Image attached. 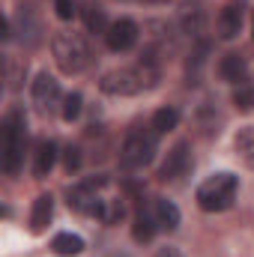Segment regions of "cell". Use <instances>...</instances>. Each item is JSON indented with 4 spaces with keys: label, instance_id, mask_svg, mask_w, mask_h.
Wrapping results in <instances>:
<instances>
[{
    "label": "cell",
    "instance_id": "6da1fadb",
    "mask_svg": "<svg viewBox=\"0 0 254 257\" xmlns=\"http://www.w3.org/2000/svg\"><path fill=\"white\" fill-rule=\"evenodd\" d=\"M236 192H239V177L221 171V174L206 177V180L197 186L194 200H197V206H200L203 212H224V209L233 206Z\"/></svg>",
    "mask_w": 254,
    "mask_h": 257
},
{
    "label": "cell",
    "instance_id": "7a4b0ae2",
    "mask_svg": "<svg viewBox=\"0 0 254 257\" xmlns=\"http://www.w3.org/2000/svg\"><path fill=\"white\" fill-rule=\"evenodd\" d=\"M24 141H27V120L21 111H9L3 117V171L15 177L24 165Z\"/></svg>",
    "mask_w": 254,
    "mask_h": 257
},
{
    "label": "cell",
    "instance_id": "3957f363",
    "mask_svg": "<svg viewBox=\"0 0 254 257\" xmlns=\"http://www.w3.org/2000/svg\"><path fill=\"white\" fill-rule=\"evenodd\" d=\"M51 51H54V60H57V66L63 69L66 75H78V72H84L87 66L93 63L90 45L78 33H54Z\"/></svg>",
    "mask_w": 254,
    "mask_h": 257
},
{
    "label": "cell",
    "instance_id": "277c9868",
    "mask_svg": "<svg viewBox=\"0 0 254 257\" xmlns=\"http://www.w3.org/2000/svg\"><path fill=\"white\" fill-rule=\"evenodd\" d=\"M156 132L150 128H135V132H129L126 141H123V147H120V165L126 168V171H141V168H147L153 159H156Z\"/></svg>",
    "mask_w": 254,
    "mask_h": 257
},
{
    "label": "cell",
    "instance_id": "5b68a950",
    "mask_svg": "<svg viewBox=\"0 0 254 257\" xmlns=\"http://www.w3.org/2000/svg\"><path fill=\"white\" fill-rule=\"evenodd\" d=\"M99 87L108 96H135V93L144 90V81H141L138 69H114V72H105L102 75Z\"/></svg>",
    "mask_w": 254,
    "mask_h": 257
},
{
    "label": "cell",
    "instance_id": "8992f818",
    "mask_svg": "<svg viewBox=\"0 0 254 257\" xmlns=\"http://www.w3.org/2000/svg\"><path fill=\"white\" fill-rule=\"evenodd\" d=\"M30 96H33V105H36L42 114H48V111H54L57 102H60V81H57L54 75H48V72H39L36 81H33V87H30Z\"/></svg>",
    "mask_w": 254,
    "mask_h": 257
},
{
    "label": "cell",
    "instance_id": "52a82bcc",
    "mask_svg": "<svg viewBox=\"0 0 254 257\" xmlns=\"http://www.w3.org/2000/svg\"><path fill=\"white\" fill-rule=\"evenodd\" d=\"M138 36H141V30H138V24H135L132 18H117V21H111V27H108V33H105V45H108L114 54H123L129 48H135Z\"/></svg>",
    "mask_w": 254,
    "mask_h": 257
},
{
    "label": "cell",
    "instance_id": "ba28073f",
    "mask_svg": "<svg viewBox=\"0 0 254 257\" xmlns=\"http://www.w3.org/2000/svg\"><path fill=\"white\" fill-rule=\"evenodd\" d=\"M66 200H69V206L75 209V212H81V215H96L99 218V212H102V197L93 192V183H81V186H72L69 192H66Z\"/></svg>",
    "mask_w": 254,
    "mask_h": 257
},
{
    "label": "cell",
    "instance_id": "9c48e42d",
    "mask_svg": "<svg viewBox=\"0 0 254 257\" xmlns=\"http://www.w3.org/2000/svg\"><path fill=\"white\" fill-rule=\"evenodd\" d=\"M245 21V0H227L218 12V36L221 39H236Z\"/></svg>",
    "mask_w": 254,
    "mask_h": 257
},
{
    "label": "cell",
    "instance_id": "30bf717a",
    "mask_svg": "<svg viewBox=\"0 0 254 257\" xmlns=\"http://www.w3.org/2000/svg\"><path fill=\"white\" fill-rule=\"evenodd\" d=\"M189 141H180L171 153H168V159L162 162V168H159V180H165V183H174V180H180L186 171H189Z\"/></svg>",
    "mask_w": 254,
    "mask_h": 257
},
{
    "label": "cell",
    "instance_id": "8fae6325",
    "mask_svg": "<svg viewBox=\"0 0 254 257\" xmlns=\"http://www.w3.org/2000/svg\"><path fill=\"white\" fill-rule=\"evenodd\" d=\"M180 27H183V33H189L191 39L203 36V30H206V9L200 6V0L183 3V9H180Z\"/></svg>",
    "mask_w": 254,
    "mask_h": 257
},
{
    "label": "cell",
    "instance_id": "7c38bea8",
    "mask_svg": "<svg viewBox=\"0 0 254 257\" xmlns=\"http://www.w3.org/2000/svg\"><path fill=\"white\" fill-rule=\"evenodd\" d=\"M218 75H221V81L239 87V84L248 81V60H245L242 54H233V51H230V54H224V57L218 60Z\"/></svg>",
    "mask_w": 254,
    "mask_h": 257
},
{
    "label": "cell",
    "instance_id": "4fadbf2b",
    "mask_svg": "<svg viewBox=\"0 0 254 257\" xmlns=\"http://www.w3.org/2000/svg\"><path fill=\"white\" fill-rule=\"evenodd\" d=\"M51 215H54V197L51 194H39L33 200V209H30V230L42 233L51 224Z\"/></svg>",
    "mask_w": 254,
    "mask_h": 257
},
{
    "label": "cell",
    "instance_id": "5bb4252c",
    "mask_svg": "<svg viewBox=\"0 0 254 257\" xmlns=\"http://www.w3.org/2000/svg\"><path fill=\"white\" fill-rule=\"evenodd\" d=\"M54 165H57V144L54 141H39L36 159H33V174L36 177H48Z\"/></svg>",
    "mask_w": 254,
    "mask_h": 257
},
{
    "label": "cell",
    "instance_id": "9a60e30c",
    "mask_svg": "<svg viewBox=\"0 0 254 257\" xmlns=\"http://www.w3.org/2000/svg\"><path fill=\"white\" fill-rule=\"evenodd\" d=\"M180 209H177V203H171V200H156V224L162 227V230H168V233H174L177 227H180Z\"/></svg>",
    "mask_w": 254,
    "mask_h": 257
},
{
    "label": "cell",
    "instance_id": "2e32d148",
    "mask_svg": "<svg viewBox=\"0 0 254 257\" xmlns=\"http://www.w3.org/2000/svg\"><path fill=\"white\" fill-rule=\"evenodd\" d=\"M51 251L57 257H78L84 251V239L78 233H57L51 239Z\"/></svg>",
    "mask_w": 254,
    "mask_h": 257
},
{
    "label": "cell",
    "instance_id": "e0dca14e",
    "mask_svg": "<svg viewBox=\"0 0 254 257\" xmlns=\"http://www.w3.org/2000/svg\"><path fill=\"white\" fill-rule=\"evenodd\" d=\"M177 126H180V111H177L174 105L159 108V111L153 114V123H150V128H153L156 135H168V132H174Z\"/></svg>",
    "mask_w": 254,
    "mask_h": 257
},
{
    "label": "cell",
    "instance_id": "ac0fdd59",
    "mask_svg": "<svg viewBox=\"0 0 254 257\" xmlns=\"http://www.w3.org/2000/svg\"><path fill=\"white\" fill-rule=\"evenodd\" d=\"M156 215H150L147 209H141L138 215H135V224H132V236H135V242H150L153 236H156Z\"/></svg>",
    "mask_w": 254,
    "mask_h": 257
},
{
    "label": "cell",
    "instance_id": "d6986e66",
    "mask_svg": "<svg viewBox=\"0 0 254 257\" xmlns=\"http://www.w3.org/2000/svg\"><path fill=\"white\" fill-rule=\"evenodd\" d=\"M233 147H236V153H239V159L254 168V126H242L236 132V138H233Z\"/></svg>",
    "mask_w": 254,
    "mask_h": 257
},
{
    "label": "cell",
    "instance_id": "ffe728a7",
    "mask_svg": "<svg viewBox=\"0 0 254 257\" xmlns=\"http://www.w3.org/2000/svg\"><path fill=\"white\" fill-rule=\"evenodd\" d=\"M206 54H209V42L206 39H197V48L191 51L189 63H186V75H189V84H194L200 78V69L206 63Z\"/></svg>",
    "mask_w": 254,
    "mask_h": 257
},
{
    "label": "cell",
    "instance_id": "44dd1931",
    "mask_svg": "<svg viewBox=\"0 0 254 257\" xmlns=\"http://www.w3.org/2000/svg\"><path fill=\"white\" fill-rule=\"evenodd\" d=\"M81 111H84V99H81V93H69V96H63V108H60V114H63L66 123H75V120L81 117Z\"/></svg>",
    "mask_w": 254,
    "mask_h": 257
},
{
    "label": "cell",
    "instance_id": "7402d4cb",
    "mask_svg": "<svg viewBox=\"0 0 254 257\" xmlns=\"http://www.w3.org/2000/svg\"><path fill=\"white\" fill-rule=\"evenodd\" d=\"M84 18H87V30H90V33L105 36V33H108V27H111V24H108V18H105V12H102L99 6H90Z\"/></svg>",
    "mask_w": 254,
    "mask_h": 257
},
{
    "label": "cell",
    "instance_id": "603a6c76",
    "mask_svg": "<svg viewBox=\"0 0 254 257\" xmlns=\"http://www.w3.org/2000/svg\"><path fill=\"white\" fill-rule=\"evenodd\" d=\"M123 215H126V203H123V200H105V203H102V212H99V221L117 224Z\"/></svg>",
    "mask_w": 254,
    "mask_h": 257
},
{
    "label": "cell",
    "instance_id": "cb8c5ba5",
    "mask_svg": "<svg viewBox=\"0 0 254 257\" xmlns=\"http://www.w3.org/2000/svg\"><path fill=\"white\" fill-rule=\"evenodd\" d=\"M233 105H236L239 111H251L254 108V93H251V84H248V81L239 84V87H233Z\"/></svg>",
    "mask_w": 254,
    "mask_h": 257
},
{
    "label": "cell",
    "instance_id": "d4e9b609",
    "mask_svg": "<svg viewBox=\"0 0 254 257\" xmlns=\"http://www.w3.org/2000/svg\"><path fill=\"white\" fill-rule=\"evenodd\" d=\"M54 12L60 21H72L78 15V3L75 0H54Z\"/></svg>",
    "mask_w": 254,
    "mask_h": 257
},
{
    "label": "cell",
    "instance_id": "484cf974",
    "mask_svg": "<svg viewBox=\"0 0 254 257\" xmlns=\"http://www.w3.org/2000/svg\"><path fill=\"white\" fill-rule=\"evenodd\" d=\"M24 72V63H18V60H12V57H6V81H9V87H18L21 81H18V75Z\"/></svg>",
    "mask_w": 254,
    "mask_h": 257
},
{
    "label": "cell",
    "instance_id": "4316f807",
    "mask_svg": "<svg viewBox=\"0 0 254 257\" xmlns=\"http://www.w3.org/2000/svg\"><path fill=\"white\" fill-rule=\"evenodd\" d=\"M81 162H84V159H81V150H78V147H69V150L63 153V165H66V171H69V174H72V171H78V168H81Z\"/></svg>",
    "mask_w": 254,
    "mask_h": 257
},
{
    "label": "cell",
    "instance_id": "83f0119b",
    "mask_svg": "<svg viewBox=\"0 0 254 257\" xmlns=\"http://www.w3.org/2000/svg\"><path fill=\"white\" fill-rule=\"evenodd\" d=\"M251 39H254V9H251Z\"/></svg>",
    "mask_w": 254,
    "mask_h": 257
},
{
    "label": "cell",
    "instance_id": "f1b7e54d",
    "mask_svg": "<svg viewBox=\"0 0 254 257\" xmlns=\"http://www.w3.org/2000/svg\"><path fill=\"white\" fill-rule=\"evenodd\" d=\"M144 3H168V0H144Z\"/></svg>",
    "mask_w": 254,
    "mask_h": 257
},
{
    "label": "cell",
    "instance_id": "f546056e",
    "mask_svg": "<svg viewBox=\"0 0 254 257\" xmlns=\"http://www.w3.org/2000/svg\"><path fill=\"white\" fill-rule=\"evenodd\" d=\"M111 257H129V254H111Z\"/></svg>",
    "mask_w": 254,
    "mask_h": 257
},
{
    "label": "cell",
    "instance_id": "4dcf8cb0",
    "mask_svg": "<svg viewBox=\"0 0 254 257\" xmlns=\"http://www.w3.org/2000/svg\"><path fill=\"white\" fill-rule=\"evenodd\" d=\"M248 84H251V93H254V81H248Z\"/></svg>",
    "mask_w": 254,
    "mask_h": 257
}]
</instances>
